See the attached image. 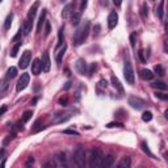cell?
Segmentation results:
<instances>
[{
  "mask_svg": "<svg viewBox=\"0 0 168 168\" xmlns=\"http://www.w3.org/2000/svg\"><path fill=\"white\" fill-rule=\"evenodd\" d=\"M102 152L98 149H92L88 152V162H90V167L91 168H98L102 167Z\"/></svg>",
  "mask_w": 168,
  "mask_h": 168,
  "instance_id": "1",
  "label": "cell"
},
{
  "mask_svg": "<svg viewBox=\"0 0 168 168\" xmlns=\"http://www.w3.org/2000/svg\"><path fill=\"white\" fill-rule=\"evenodd\" d=\"M90 26H91L90 21H86V22H84V25L80 26V28H79L78 30H76L75 37H74V43H75L76 46L82 45V43L87 39L88 34H90Z\"/></svg>",
  "mask_w": 168,
  "mask_h": 168,
  "instance_id": "2",
  "label": "cell"
},
{
  "mask_svg": "<svg viewBox=\"0 0 168 168\" xmlns=\"http://www.w3.org/2000/svg\"><path fill=\"white\" fill-rule=\"evenodd\" d=\"M74 160H75L78 167L86 166V150L83 146H78L75 152H74Z\"/></svg>",
  "mask_w": 168,
  "mask_h": 168,
  "instance_id": "3",
  "label": "cell"
},
{
  "mask_svg": "<svg viewBox=\"0 0 168 168\" xmlns=\"http://www.w3.org/2000/svg\"><path fill=\"white\" fill-rule=\"evenodd\" d=\"M123 76H125V80L129 84H134V70H133V66L129 61L125 62V66H123Z\"/></svg>",
  "mask_w": 168,
  "mask_h": 168,
  "instance_id": "4",
  "label": "cell"
},
{
  "mask_svg": "<svg viewBox=\"0 0 168 168\" xmlns=\"http://www.w3.org/2000/svg\"><path fill=\"white\" fill-rule=\"evenodd\" d=\"M129 105H131V108H134V109H137V110H142V109H145L146 108L147 102L141 97L130 96L129 97Z\"/></svg>",
  "mask_w": 168,
  "mask_h": 168,
  "instance_id": "5",
  "label": "cell"
},
{
  "mask_svg": "<svg viewBox=\"0 0 168 168\" xmlns=\"http://www.w3.org/2000/svg\"><path fill=\"white\" fill-rule=\"evenodd\" d=\"M29 80H30V76H29V74H22L21 75V78L18 79V82H17V84H16V91L17 92H21V91H24L25 88L28 87V84H29Z\"/></svg>",
  "mask_w": 168,
  "mask_h": 168,
  "instance_id": "6",
  "label": "cell"
},
{
  "mask_svg": "<svg viewBox=\"0 0 168 168\" xmlns=\"http://www.w3.org/2000/svg\"><path fill=\"white\" fill-rule=\"evenodd\" d=\"M30 61H32V53L29 50H25V51H24V54L21 55L20 62H18V67L21 68V70H25V68L29 66Z\"/></svg>",
  "mask_w": 168,
  "mask_h": 168,
  "instance_id": "7",
  "label": "cell"
},
{
  "mask_svg": "<svg viewBox=\"0 0 168 168\" xmlns=\"http://www.w3.org/2000/svg\"><path fill=\"white\" fill-rule=\"evenodd\" d=\"M75 68H76V71L80 74V75H86V74L88 72L87 62L84 61L83 58H80V59H78V61H76V63H75Z\"/></svg>",
  "mask_w": 168,
  "mask_h": 168,
  "instance_id": "8",
  "label": "cell"
},
{
  "mask_svg": "<svg viewBox=\"0 0 168 168\" xmlns=\"http://www.w3.org/2000/svg\"><path fill=\"white\" fill-rule=\"evenodd\" d=\"M117 24H118V14L116 11H112L109 13V16H108V28L110 29H114L117 26Z\"/></svg>",
  "mask_w": 168,
  "mask_h": 168,
  "instance_id": "9",
  "label": "cell"
},
{
  "mask_svg": "<svg viewBox=\"0 0 168 168\" xmlns=\"http://www.w3.org/2000/svg\"><path fill=\"white\" fill-rule=\"evenodd\" d=\"M54 164H55V167H67V159L65 152H59V154L55 155Z\"/></svg>",
  "mask_w": 168,
  "mask_h": 168,
  "instance_id": "10",
  "label": "cell"
},
{
  "mask_svg": "<svg viewBox=\"0 0 168 168\" xmlns=\"http://www.w3.org/2000/svg\"><path fill=\"white\" fill-rule=\"evenodd\" d=\"M41 66H42V71L49 72L50 71V67H51V62H50V55L49 53H43L42 55V61H41Z\"/></svg>",
  "mask_w": 168,
  "mask_h": 168,
  "instance_id": "11",
  "label": "cell"
},
{
  "mask_svg": "<svg viewBox=\"0 0 168 168\" xmlns=\"http://www.w3.org/2000/svg\"><path fill=\"white\" fill-rule=\"evenodd\" d=\"M66 50H67V45H66V43H63V45L58 46V49H57V53H55V61H57V63H58L59 66H61V63H62V58H63V55H65Z\"/></svg>",
  "mask_w": 168,
  "mask_h": 168,
  "instance_id": "12",
  "label": "cell"
},
{
  "mask_svg": "<svg viewBox=\"0 0 168 168\" xmlns=\"http://www.w3.org/2000/svg\"><path fill=\"white\" fill-rule=\"evenodd\" d=\"M38 7H39V3H38V2H36V3H34L30 8H29L28 17H26V21H28V22L33 24V20H34V16H36V13H37V9H38Z\"/></svg>",
  "mask_w": 168,
  "mask_h": 168,
  "instance_id": "13",
  "label": "cell"
},
{
  "mask_svg": "<svg viewBox=\"0 0 168 168\" xmlns=\"http://www.w3.org/2000/svg\"><path fill=\"white\" fill-rule=\"evenodd\" d=\"M41 71H42V66H41V59H38V58H36L33 61V63H32V74L34 76H38L39 74H41Z\"/></svg>",
  "mask_w": 168,
  "mask_h": 168,
  "instance_id": "14",
  "label": "cell"
},
{
  "mask_svg": "<svg viewBox=\"0 0 168 168\" xmlns=\"http://www.w3.org/2000/svg\"><path fill=\"white\" fill-rule=\"evenodd\" d=\"M71 117V113H57L54 116V120L53 122L54 123H62V122H66L67 120H70Z\"/></svg>",
  "mask_w": 168,
  "mask_h": 168,
  "instance_id": "15",
  "label": "cell"
},
{
  "mask_svg": "<svg viewBox=\"0 0 168 168\" xmlns=\"http://www.w3.org/2000/svg\"><path fill=\"white\" fill-rule=\"evenodd\" d=\"M46 9H42V13L39 16V20H38V24H37V33H41L42 32V26L45 25V21H46Z\"/></svg>",
  "mask_w": 168,
  "mask_h": 168,
  "instance_id": "16",
  "label": "cell"
},
{
  "mask_svg": "<svg viewBox=\"0 0 168 168\" xmlns=\"http://www.w3.org/2000/svg\"><path fill=\"white\" fill-rule=\"evenodd\" d=\"M113 163H114V155H106L105 158H102V167L104 168H109L113 166Z\"/></svg>",
  "mask_w": 168,
  "mask_h": 168,
  "instance_id": "17",
  "label": "cell"
},
{
  "mask_svg": "<svg viewBox=\"0 0 168 168\" xmlns=\"http://www.w3.org/2000/svg\"><path fill=\"white\" fill-rule=\"evenodd\" d=\"M141 78L143 79V80H152L154 79V72L150 71V70H146V68H143V70H141Z\"/></svg>",
  "mask_w": 168,
  "mask_h": 168,
  "instance_id": "18",
  "label": "cell"
},
{
  "mask_svg": "<svg viewBox=\"0 0 168 168\" xmlns=\"http://www.w3.org/2000/svg\"><path fill=\"white\" fill-rule=\"evenodd\" d=\"M164 0H160L159 6L156 7V16L159 17L160 20H163V17H164Z\"/></svg>",
  "mask_w": 168,
  "mask_h": 168,
  "instance_id": "19",
  "label": "cell"
},
{
  "mask_svg": "<svg viewBox=\"0 0 168 168\" xmlns=\"http://www.w3.org/2000/svg\"><path fill=\"white\" fill-rule=\"evenodd\" d=\"M110 82H112V86L113 87H114L116 88V90L117 91H120L121 93L123 92V88H122V86H121V83H120V80H118V79L114 76V75H113L112 78H110Z\"/></svg>",
  "mask_w": 168,
  "mask_h": 168,
  "instance_id": "20",
  "label": "cell"
},
{
  "mask_svg": "<svg viewBox=\"0 0 168 168\" xmlns=\"http://www.w3.org/2000/svg\"><path fill=\"white\" fill-rule=\"evenodd\" d=\"M80 18H82V12L79 11V12H74L72 13V16H71V22H72V25H79V22H80Z\"/></svg>",
  "mask_w": 168,
  "mask_h": 168,
  "instance_id": "21",
  "label": "cell"
},
{
  "mask_svg": "<svg viewBox=\"0 0 168 168\" xmlns=\"http://www.w3.org/2000/svg\"><path fill=\"white\" fill-rule=\"evenodd\" d=\"M130 166H131V160H130V158H129V156L122 158L121 162L118 163V167H120V168H129Z\"/></svg>",
  "mask_w": 168,
  "mask_h": 168,
  "instance_id": "22",
  "label": "cell"
},
{
  "mask_svg": "<svg viewBox=\"0 0 168 168\" xmlns=\"http://www.w3.org/2000/svg\"><path fill=\"white\" fill-rule=\"evenodd\" d=\"M106 87H108V82L105 80V79H101V80L97 83V87H96L97 93H101L102 91H105V90H106Z\"/></svg>",
  "mask_w": 168,
  "mask_h": 168,
  "instance_id": "23",
  "label": "cell"
},
{
  "mask_svg": "<svg viewBox=\"0 0 168 168\" xmlns=\"http://www.w3.org/2000/svg\"><path fill=\"white\" fill-rule=\"evenodd\" d=\"M152 88H156V90H160V91H167V84L164 82H154L151 84Z\"/></svg>",
  "mask_w": 168,
  "mask_h": 168,
  "instance_id": "24",
  "label": "cell"
},
{
  "mask_svg": "<svg viewBox=\"0 0 168 168\" xmlns=\"http://www.w3.org/2000/svg\"><path fill=\"white\" fill-rule=\"evenodd\" d=\"M17 75V68L16 67H9L7 70V75H6V79H13L14 76Z\"/></svg>",
  "mask_w": 168,
  "mask_h": 168,
  "instance_id": "25",
  "label": "cell"
},
{
  "mask_svg": "<svg viewBox=\"0 0 168 168\" xmlns=\"http://www.w3.org/2000/svg\"><path fill=\"white\" fill-rule=\"evenodd\" d=\"M71 9H72V4H67V6L63 8V11H62V17L63 18H68V16L71 14Z\"/></svg>",
  "mask_w": 168,
  "mask_h": 168,
  "instance_id": "26",
  "label": "cell"
},
{
  "mask_svg": "<svg viewBox=\"0 0 168 168\" xmlns=\"http://www.w3.org/2000/svg\"><path fill=\"white\" fill-rule=\"evenodd\" d=\"M12 20H13V13H9L7 16V18H6V22H4V29H6V30H8V29L11 28Z\"/></svg>",
  "mask_w": 168,
  "mask_h": 168,
  "instance_id": "27",
  "label": "cell"
},
{
  "mask_svg": "<svg viewBox=\"0 0 168 168\" xmlns=\"http://www.w3.org/2000/svg\"><path fill=\"white\" fill-rule=\"evenodd\" d=\"M154 71H155L156 75H159V76H164V75H166V70H164V68H163V66H160V65H156V66L154 67Z\"/></svg>",
  "mask_w": 168,
  "mask_h": 168,
  "instance_id": "28",
  "label": "cell"
},
{
  "mask_svg": "<svg viewBox=\"0 0 168 168\" xmlns=\"http://www.w3.org/2000/svg\"><path fill=\"white\" fill-rule=\"evenodd\" d=\"M141 13H142V17H143V18H147V16H149V6H147V3H146V2L142 4Z\"/></svg>",
  "mask_w": 168,
  "mask_h": 168,
  "instance_id": "29",
  "label": "cell"
},
{
  "mask_svg": "<svg viewBox=\"0 0 168 168\" xmlns=\"http://www.w3.org/2000/svg\"><path fill=\"white\" fill-rule=\"evenodd\" d=\"M21 43H22L21 41H18V42L16 43V45L13 46L12 51H11V57H12V58H14V57L17 55V53H18V50H20V47H21Z\"/></svg>",
  "mask_w": 168,
  "mask_h": 168,
  "instance_id": "30",
  "label": "cell"
},
{
  "mask_svg": "<svg viewBox=\"0 0 168 168\" xmlns=\"http://www.w3.org/2000/svg\"><path fill=\"white\" fill-rule=\"evenodd\" d=\"M142 150L143 151H145V154H147V155H149V156H151V158H155L154 156V154H152V152L150 151V149H149V146H147V143L146 142H142Z\"/></svg>",
  "mask_w": 168,
  "mask_h": 168,
  "instance_id": "31",
  "label": "cell"
},
{
  "mask_svg": "<svg viewBox=\"0 0 168 168\" xmlns=\"http://www.w3.org/2000/svg\"><path fill=\"white\" fill-rule=\"evenodd\" d=\"M152 120V113L151 112H145L142 114V121L143 122H150Z\"/></svg>",
  "mask_w": 168,
  "mask_h": 168,
  "instance_id": "32",
  "label": "cell"
},
{
  "mask_svg": "<svg viewBox=\"0 0 168 168\" xmlns=\"http://www.w3.org/2000/svg\"><path fill=\"white\" fill-rule=\"evenodd\" d=\"M32 116H33L32 110H25L24 112V114H22V122H28L32 118Z\"/></svg>",
  "mask_w": 168,
  "mask_h": 168,
  "instance_id": "33",
  "label": "cell"
},
{
  "mask_svg": "<svg viewBox=\"0 0 168 168\" xmlns=\"http://www.w3.org/2000/svg\"><path fill=\"white\" fill-rule=\"evenodd\" d=\"M63 30H65V28H61L59 29V32H58V46H61L63 45Z\"/></svg>",
  "mask_w": 168,
  "mask_h": 168,
  "instance_id": "34",
  "label": "cell"
},
{
  "mask_svg": "<svg viewBox=\"0 0 168 168\" xmlns=\"http://www.w3.org/2000/svg\"><path fill=\"white\" fill-rule=\"evenodd\" d=\"M108 129H113V127H123V123L122 122H109L106 125Z\"/></svg>",
  "mask_w": 168,
  "mask_h": 168,
  "instance_id": "35",
  "label": "cell"
},
{
  "mask_svg": "<svg viewBox=\"0 0 168 168\" xmlns=\"http://www.w3.org/2000/svg\"><path fill=\"white\" fill-rule=\"evenodd\" d=\"M42 129H45V126H41V121H37L36 122V125H34V129H33V133H38L39 130H42Z\"/></svg>",
  "mask_w": 168,
  "mask_h": 168,
  "instance_id": "36",
  "label": "cell"
},
{
  "mask_svg": "<svg viewBox=\"0 0 168 168\" xmlns=\"http://www.w3.org/2000/svg\"><path fill=\"white\" fill-rule=\"evenodd\" d=\"M51 32V25H50V21H45V36H49Z\"/></svg>",
  "mask_w": 168,
  "mask_h": 168,
  "instance_id": "37",
  "label": "cell"
},
{
  "mask_svg": "<svg viewBox=\"0 0 168 168\" xmlns=\"http://www.w3.org/2000/svg\"><path fill=\"white\" fill-rule=\"evenodd\" d=\"M155 96L158 97V98H160V100H168V95H166V93H162V92H156L155 93Z\"/></svg>",
  "mask_w": 168,
  "mask_h": 168,
  "instance_id": "38",
  "label": "cell"
},
{
  "mask_svg": "<svg viewBox=\"0 0 168 168\" xmlns=\"http://www.w3.org/2000/svg\"><path fill=\"white\" fill-rule=\"evenodd\" d=\"M96 71V63H92V65H91V68H90V70H88V75H90V76H92V74L93 72H95Z\"/></svg>",
  "mask_w": 168,
  "mask_h": 168,
  "instance_id": "39",
  "label": "cell"
},
{
  "mask_svg": "<svg viewBox=\"0 0 168 168\" xmlns=\"http://www.w3.org/2000/svg\"><path fill=\"white\" fill-rule=\"evenodd\" d=\"M65 134H71V135H79V133L76 130H71V129H67V130H63Z\"/></svg>",
  "mask_w": 168,
  "mask_h": 168,
  "instance_id": "40",
  "label": "cell"
},
{
  "mask_svg": "<svg viewBox=\"0 0 168 168\" xmlns=\"http://www.w3.org/2000/svg\"><path fill=\"white\" fill-rule=\"evenodd\" d=\"M87 4H88V0H82L80 2V12L87 8Z\"/></svg>",
  "mask_w": 168,
  "mask_h": 168,
  "instance_id": "41",
  "label": "cell"
},
{
  "mask_svg": "<svg viewBox=\"0 0 168 168\" xmlns=\"http://www.w3.org/2000/svg\"><path fill=\"white\" fill-rule=\"evenodd\" d=\"M59 104H61L62 106H66V105H67V96L59 98Z\"/></svg>",
  "mask_w": 168,
  "mask_h": 168,
  "instance_id": "42",
  "label": "cell"
},
{
  "mask_svg": "<svg viewBox=\"0 0 168 168\" xmlns=\"http://www.w3.org/2000/svg\"><path fill=\"white\" fill-rule=\"evenodd\" d=\"M33 163H34V158H33V156H29V159L26 160V163H25V166H26V167H29V166H32V164H33Z\"/></svg>",
  "mask_w": 168,
  "mask_h": 168,
  "instance_id": "43",
  "label": "cell"
},
{
  "mask_svg": "<svg viewBox=\"0 0 168 168\" xmlns=\"http://www.w3.org/2000/svg\"><path fill=\"white\" fill-rule=\"evenodd\" d=\"M7 110H8V106H7V105H3L2 108H0V117H2Z\"/></svg>",
  "mask_w": 168,
  "mask_h": 168,
  "instance_id": "44",
  "label": "cell"
},
{
  "mask_svg": "<svg viewBox=\"0 0 168 168\" xmlns=\"http://www.w3.org/2000/svg\"><path fill=\"white\" fill-rule=\"evenodd\" d=\"M138 55H139V59H141V62H142V63H145V62H146L145 57H143V50H139V53H138Z\"/></svg>",
  "mask_w": 168,
  "mask_h": 168,
  "instance_id": "45",
  "label": "cell"
},
{
  "mask_svg": "<svg viewBox=\"0 0 168 168\" xmlns=\"http://www.w3.org/2000/svg\"><path fill=\"white\" fill-rule=\"evenodd\" d=\"M130 42H131V46L134 47V46H135V34H131V37H130Z\"/></svg>",
  "mask_w": 168,
  "mask_h": 168,
  "instance_id": "46",
  "label": "cell"
},
{
  "mask_svg": "<svg viewBox=\"0 0 168 168\" xmlns=\"http://www.w3.org/2000/svg\"><path fill=\"white\" fill-rule=\"evenodd\" d=\"M113 4H114L116 7H121V4H122V0H113Z\"/></svg>",
  "mask_w": 168,
  "mask_h": 168,
  "instance_id": "47",
  "label": "cell"
},
{
  "mask_svg": "<svg viewBox=\"0 0 168 168\" xmlns=\"http://www.w3.org/2000/svg\"><path fill=\"white\" fill-rule=\"evenodd\" d=\"M100 4H101V6H105V7H106V4H108V0H100Z\"/></svg>",
  "mask_w": 168,
  "mask_h": 168,
  "instance_id": "48",
  "label": "cell"
},
{
  "mask_svg": "<svg viewBox=\"0 0 168 168\" xmlns=\"http://www.w3.org/2000/svg\"><path fill=\"white\" fill-rule=\"evenodd\" d=\"M70 87H71V82H67V83H66V86H65V90H68Z\"/></svg>",
  "mask_w": 168,
  "mask_h": 168,
  "instance_id": "49",
  "label": "cell"
},
{
  "mask_svg": "<svg viewBox=\"0 0 168 168\" xmlns=\"http://www.w3.org/2000/svg\"><path fill=\"white\" fill-rule=\"evenodd\" d=\"M37 100H38L37 97H36V98H33V100H32V104H36V102H37Z\"/></svg>",
  "mask_w": 168,
  "mask_h": 168,
  "instance_id": "50",
  "label": "cell"
},
{
  "mask_svg": "<svg viewBox=\"0 0 168 168\" xmlns=\"http://www.w3.org/2000/svg\"><path fill=\"white\" fill-rule=\"evenodd\" d=\"M75 2H76V0H74V4H75Z\"/></svg>",
  "mask_w": 168,
  "mask_h": 168,
  "instance_id": "51",
  "label": "cell"
},
{
  "mask_svg": "<svg viewBox=\"0 0 168 168\" xmlns=\"http://www.w3.org/2000/svg\"><path fill=\"white\" fill-rule=\"evenodd\" d=\"M62 2H66V0H62Z\"/></svg>",
  "mask_w": 168,
  "mask_h": 168,
  "instance_id": "52",
  "label": "cell"
},
{
  "mask_svg": "<svg viewBox=\"0 0 168 168\" xmlns=\"http://www.w3.org/2000/svg\"><path fill=\"white\" fill-rule=\"evenodd\" d=\"M0 2H3V0H0Z\"/></svg>",
  "mask_w": 168,
  "mask_h": 168,
  "instance_id": "53",
  "label": "cell"
}]
</instances>
